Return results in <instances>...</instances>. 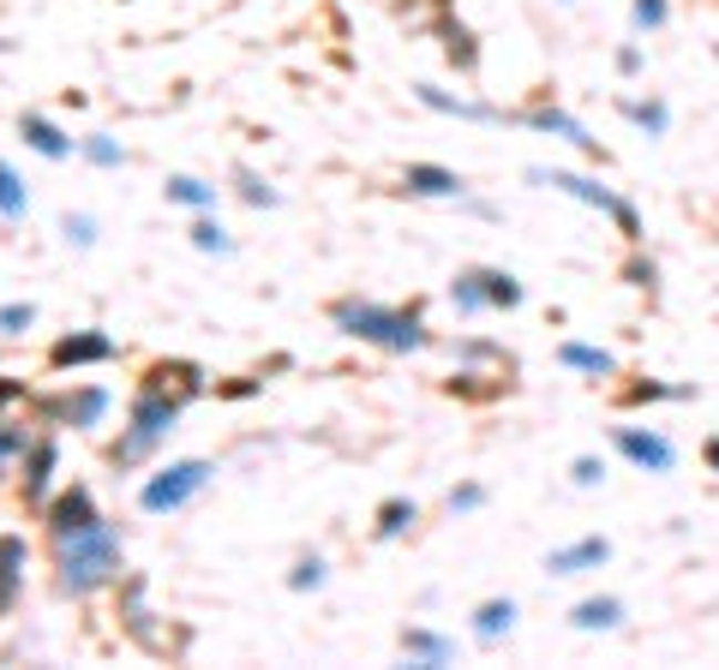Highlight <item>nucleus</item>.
I'll return each mask as SVG.
<instances>
[{"mask_svg": "<svg viewBox=\"0 0 719 670\" xmlns=\"http://www.w3.org/2000/svg\"><path fill=\"white\" fill-rule=\"evenodd\" d=\"M708 461H719V443H713V450H708Z\"/></svg>", "mask_w": 719, "mask_h": 670, "instance_id": "dca6fc26", "label": "nucleus"}, {"mask_svg": "<svg viewBox=\"0 0 719 670\" xmlns=\"http://www.w3.org/2000/svg\"><path fill=\"white\" fill-rule=\"evenodd\" d=\"M348 323H355V336H372V341H390V348H414V323L402 318H384V311H342Z\"/></svg>", "mask_w": 719, "mask_h": 670, "instance_id": "7ed1b4c3", "label": "nucleus"}, {"mask_svg": "<svg viewBox=\"0 0 719 670\" xmlns=\"http://www.w3.org/2000/svg\"><path fill=\"white\" fill-rule=\"evenodd\" d=\"M504 622H510V605H486V610H480V629H486V635H497Z\"/></svg>", "mask_w": 719, "mask_h": 670, "instance_id": "ddd939ff", "label": "nucleus"}, {"mask_svg": "<svg viewBox=\"0 0 719 670\" xmlns=\"http://www.w3.org/2000/svg\"><path fill=\"white\" fill-rule=\"evenodd\" d=\"M72 539H84V550H66V587H96V580L109 575V563H114V545L102 539L96 527L72 533Z\"/></svg>", "mask_w": 719, "mask_h": 670, "instance_id": "f257e3e1", "label": "nucleus"}, {"mask_svg": "<svg viewBox=\"0 0 719 670\" xmlns=\"http://www.w3.org/2000/svg\"><path fill=\"white\" fill-rule=\"evenodd\" d=\"M84 527H96V520H91V497H84V491H72V497L54 503V533H61V539H66V533H84Z\"/></svg>", "mask_w": 719, "mask_h": 670, "instance_id": "20e7f679", "label": "nucleus"}, {"mask_svg": "<svg viewBox=\"0 0 719 670\" xmlns=\"http://www.w3.org/2000/svg\"><path fill=\"white\" fill-rule=\"evenodd\" d=\"M636 12H641V19H648V24H659V19H666V7H659V0H636Z\"/></svg>", "mask_w": 719, "mask_h": 670, "instance_id": "2eb2a0df", "label": "nucleus"}, {"mask_svg": "<svg viewBox=\"0 0 719 670\" xmlns=\"http://www.w3.org/2000/svg\"><path fill=\"white\" fill-rule=\"evenodd\" d=\"M204 473H210L204 461H181V467H168L163 480L144 485V509H174V503H186L204 485Z\"/></svg>", "mask_w": 719, "mask_h": 670, "instance_id": "f03ea898", "label": "nucleus"}, {"mask_svg": "<svg viewBox=\"0 0 719 670\" xmlns=\"http://www.w3.org/2000/svg\"><path fill=\"white\" fill-rule=\"evenodd\" d=\"M109 353V341L102 336H79V341H61L54 348V365H79V360H102Z\"/></svg>", "mask_w": 719, "mask_h": 670, "instance_id": "39448f33", "label": "nucleus"}, {"mask_svg": "<svg viewBox=\"0 0 719 670\" xmlns=\"http://www.w3.org/2000/svg\"><path fill=\"white\" fill-rule=\"evenodd\" d=\"M408 181H414L420 192H456V181H450V174H438V168H408Z\"/></svg>", "mask_w": 719, "mask_h": 670, "instance_id": "6e6552de", "label": "nucleus"}, {"mask_svg": "<svg viewBox=\"0 0 719 670\" xmlns=\"http://www.w3.org/2000/svg\"><path fill=\"white\" fill-rule=\"evenodd\" d=\"M24 132H31V144H37V151H49V156H61V151H66V144L54 138V132L42 126V121H24Z\"/></svg>", "mask_w": 719, "mask_h": 670, "instance_id": "9d476101", "label": "nucleus"}, {"mask_svg": "<svg viewBox=\"0 0 719 670\" xmlns=\"http://www.w3.org/2000/svg\"><path fill=\"white\" fill-rule=\"evenodd\" d=\"M624 450L636 461H648V467H666V461H671L666 443H659V437H636V431H624Z\"/></svg>", "mask_w": 719, "mask_h": 670, "instance_id": "0eeeda50", "label": "nucleus"}, {"mask_svg": "<svg viewBox=\"0 0 719 670\" xmlns=\"http://www.w3.org/2000/svg\"><path fill=\"white\" fill-rule=\"evenodd\" d=\"M49 461H54V450H49V443H42V450H37V461H31V491H42V480H49Z\"/></svg>", "mask_w": 719, "mask_h": 670, "instance_id": "4468645a", "label": "nucleus"}, {"mask_svg": "<svg viewBox=\"0 0 719 670\" xmlns=\"http://www.w3.org/2000/svg\"><path fill=\"white\" fill-rule=\"evenodd\" d=\"M576 617L588 622V629H594V622H599V629H606V622H618V605H582Z\"/></svg>", "mask_w": 719, "mask_h": 670, "instance_id": "f8f14e48", "label": "nucleus"}, {"mask_svg": "<svg viewBox=\"0 0 719 670\" xmlns=\"http://www.w3.org/2000/svg\"><path fill=\"white\" fill-rule=\"evenodd\" d=\"M19 557H24L19 539H0V610L12 605V575H19Z\"/></svg>", "mask_w": 719, "mask_h": 670, "instance_id": "423d86ee", "label": "nucleus"}, {"mask_svg": "<svg viewBox=\"0 0 719 670\" xmlns=\"http://www.w3.org/2000/svg\"><path fill=\"white\" fill-rule=\"evenodd\" d=\"M594 557H606V545H582V550H564V557H557L552 569H564V575H569V569H576V563H594Z\"/></svg>", "mask_w": 719, "mask_h": 670, "instance_id": "9b49d317", "label": "nucleus"}, {"mask_svg": "<svg viewBox=\"0 0 719 670\" xmlns=\"http://www.w3.org/2000/svg\"><path fill=\"white\" fill-rule=\"evenodd\" d=\"M0 210H7V216H19V210H24V192H19V181H12L7 168H0Z\"/></svg>", "mask_w": 719, "mask_h": 670, "instance_id": "1a4fd4ad", "label": "nucleus"}]
</instances>
